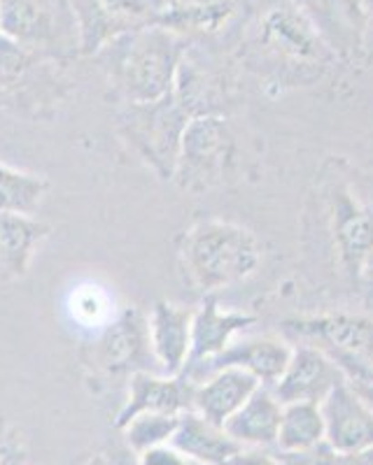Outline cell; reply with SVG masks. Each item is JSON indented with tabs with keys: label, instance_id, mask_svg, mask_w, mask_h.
I'll return each mask as SVG.
<instances>
[{
	"label": "cell",
	"instance_id": "obj_1",
	"mask_svg": "<svg viewBox=\"0 0 373 465\" xmlns=\"http://www.w3.org/2000/svg\"><path fill=\"white\" fill-rule=\"evenodd\" d=\"M185 54V37L152 24L115 37L96 58L119 103H152L176 91Z\"/></svg>",
	"mask_w": 373,
	"mask_h": 465
},
{
	"label": "cell",
	"instance_id": "obj_2",
	"mask_svg": "<svg viewBox=\"0 0 373 465\" xmlns=\"http://www.w3.org/2000/svg\"><path fill=\"white\" fill-rule=\"evenodd\" d=\"M177 259L186 284L201 296H213L250 280L264 252L250 228L224 219H203L180 235Z\"/></svg>",
	"mask_w": 373,
	"mask_h": 465
},
{
	"label": "cell",
	"instance_id": "obj_3",
	"mask_svg": "<svg viewBox=\"0 0 373 465\" xmlns=\"http://www.w3.org/2000/svg\"><path fill=\"white\" fill-rule=\"evenodd\" d=\"M192 122L176 94L152 103H122L117 110V135L161 182H173L182 135Z\"/></svg>",
	"mask_w": 373,
	"mask_h": 465
},
{
	"label": "cell",
	"instance_id": "obj_4",
	"mask_svg": "<svg viewBox=\"0 0 373 465\" xmlns=\"http://www.w3.org/2000/svg\"><path fill=\"white\" fill-rule=\"evenodd\" d=\"M236 165V135L222 114L194 116L182 135L173 182L186 193L222 186Z\"/></svg>",
	"mask_w": 373,
	"mask_h": 465
},
{
	"label": "cell",
	"instance_id": "obj_5",
	"mask_svg": "<svg viewBox=\"0 0 373 465\" xmlns=\"http://www.w3.org/2000/svg\"><path fill=\"white\" fill-rule=\"evenodd\" d=\"M0 31L49 58L80 54L70 0H0Z\"/></svg>",
	"mask_w": 373,
	"mask_h": 465
},
{
	"label": "cell",
	"instance_id": "obj_6",
	"mask_svg": "<svg viewBox=\"0 0 373 465\" xmlns=\"http://www.w3.org/2000/svg\"><path fill=\"white\" fill-rule=\"evenodd\" d=\"M86 363L103 375L161 372L149 342L147 314L140 307H126L89 347Z\"/></svg>",
	"mask_w": 373,
	"mask_h": 465
},
{
	"label": "cell",
	"instance_id": "obj_7",
	"mask_svg": "<svg viewBox=\"0 0 373 465\" xmlns=\"http://www.w3.org/2000/svg\"><path fill=\"white\" fill-rule=\"evenodd\" d=\"M259 47L285 70L318 73L334 61L318 33L297 5H277L264 15L259 24Z\"/></svg>",
	"mask_w": 373,
	"mask_h": 465
},
{
	"label": "cell",
	"instance_id": "obj_8",
	"mask_svg": "<svg viewBox=\"0 0 373 465\" xmlns=\"http://www.w3.org/2000/svg\"><path fill=\"white\" fill-rule=\"evenodd\" d=\"M168 0H70L82 56H96L124 33L159 24Z\"/></svg>",
	"mask_w": 373,
	"mask_h": 465
},
{
	"label": "cell",
	"instance_id": "obj_9",
	"mask_svg": "<svg viewBox=\"0 0 373 465\" xmlns=\"http://www.w3.org/2000/svg\"><path fill=\"white\" fill-rule=\"evenodd\" d=\"M327 210L338 263L348 277L359 282L373 256V205H367L346 182H331Z\"/></svg>",
	"mask_w": 373,
	"mask_h": 465
},
{
	"label": "cell",
	"instance_id": "obj_10",
	"mask_svg": "<svg viewBox=\"0 0 373 465\" xmlns=\"http://www.w3.org/2000/svg\"><path fill=\"white\" fill-rule=\"evenodd\" d=\"M325 47L341 61H358L368 52L367 0H297Z\"/></svg>",
	"mask_w": 373,
	"mask_h": 465
},
{
	"label": "cell",
	"instance_id": "obj_11",
	"mask_svg": "<svg viewBox=\"0 0 373 465\" xmlns=\"http://www.w3.org/2000/svg\"><path fill=\"white\" fill-rule=\"evenodd\" d=\"M285 333L315 344L329 356H358L373 361V317L352 312L306 314L285 322Z\"/></svg>",
	"mask_w": 373,
	"mask_h": 465
},
{
	"label": "cell",
	"instance_id": "obj_12",
	"mask_svg": "<svg viewBox=\"0 0 373 465\" xmlns=\"http://www.w3.org/2000/svg\"><path fill=\"white\" fill-rule=\"evenodd\" d=\"M294 347L280 335H257V338H243L234 340L229 347L224 349L222 354L215 359L198 363L182 375L192 384H198L213 372L222 371V368H240V371L250 372L252 377L259 380L261 386L273 389L276 381L287 368L289 359H292Z\"/></svg>",
	"mask_w": 373,
	"mask_h": 465
},
{
	"label": "cell",
	"instance_id": "obj_13",
	"mask_svg": "<svg viewBox=\"0 0 373 465\" xmlns=\"http://www.w3.org/2000/svg\"><path fill=\"white\" fill-rule=\"evenodd\" d=\"M346 377L334 359L315 344H297L287 368L273 386L277 401L287 402H318L320 405Z\"/></svg>",
	"mask_w": 373,
	"mask_h": 465
},
{
	"label": "cell",
	"instance_id": "obj_14",
	"mask_svg": "<svg viewBox=\"0 0 373 465\" xmlns=\"http://www.w3.org/2000/svg\"><path fill=\"white\" fill-rule=\"evenodd\" d=\"M194 384L185 375H164V372H136L128 377V396L117 414L115 426L122 429L128 419L145 412L180 414L192 410Z\"/></svg>",
	"mask_w": 373,
	"mask_h": 465
},
{
	"label": "cell",
	"instance_id": "obj_15",
	"mask_svg": "<svg viewBox=\"0 0 373 465\" xmlns=\"http://www.w3.org/2000/svg\"><path fill=\"white\" fill-rule=\"evenodd\" d=\"M325 442L338 454L367 450L373 444V410L343 381L320 402Z\"/></svg>",
	"mask_w": 373,
	"mask_h": 465
},
{
	"label": "cell",
	"instance_id": "obj_16",
	"mask_svg": "<svg viewBox=\"0 0 373 465\" xmlns=\"http://www.w3.org/2000/svg\"><path fill=\"white\" fill-rule=\"evenodd\" d=\"M194 307L156 301L147 312L149 342L164 375H182L192 354Z\"/></svg>",
	"mask_w": 373,
	"mask_h": 465
},
{
	"label": "cell",
	"instance_id": "obj_17",
	"mask_svg": "<svg viewBox=\"0 0 373 465\" xmlns=\"http://www.w3.org/2000/svg\"><path fill=\"white\" fill-rule=\"evenodd\" d=\"M257 322L255 314L240 312V310H224L219 305L217 293L203 296L198 307L194 310L192 322V354L185 371L198 363L215 359L229 347L243 331Z\"/></svg>",
	"mask_w": 373,
	"mask_h": 465
},
{
	"label": "cell",
	"instance_id": "obj_18",
	"mask_svg": "<svg viewBox=\"0 0 373 465\" xmlns=\"http://www.w3.org/2000/svg\"><path fill=\"white\" fill-rule=\"evenodd\" d=\"M259 386V380L250 372L240 368H222L194 384L192 410L210 423L224 426Z\"/></svg>",
	"mask_w": 373,
	"mask_h": 465
},
{
	"label": "cell",
	"instance_id": "obj_19",
	"mask_svg": "<svg viewBox=\"0 0 373 465\" xmlns=\"http://www.w3.org/2000/svg\"><path fill=\"white\" fill-rule=\"evenodd\" d=\"M171 444L198 465H231L246 450L224 430V426L210 423L194 410L180 417Z\"/></svg>",
	"mask_w": 373,
	"mask_h": 465
},
{
	"label": "cell",
	"instance_id": "obj_20",
	"mask_svg": "<svg viewBox=\"0 0 373 465\" xmlns=\"http://www.w3.org/2000/svg\"><path fill=\"white\" fill-rule=\"evenodd\" d=\"M283 417V402L273 389L259 386L240 407L238 412L224 423V430L246 450H268L276 447L277 426Z\"/></svg>",
	"mask_w": 373,
	"mask_h": 465
},
{
	"label": "cell",
	"instance_id": "obj_21",
	"mask_svg": "<svg viewBox=\"0 0 373 465\" xmlns=\"http://www.w3.org/2000/svg\"><path fill=\"white\" fill-rule=\"evenodd\" d=\"M52 226L37 217L0 214V280H22Z\"/></svg>",
	"mask_w": 373,
	"mask_h": 465
},
{
	"label": "cell",
	"instance_id": "obj_22",
	"mask_svg": "<svg viewBox=\"0 0 373 465\" xmlns=\"http://www.w3.org/2000/svg\"><path fill=\"white\" fill-rule=\"evenodd\" d=\"M238 0H168L159 24L168 31L186 35H215L231 22Z\"/></svg>",
	"mask_w": 373,
	"mask_h": 465
},
{
	"label": "cell",
	"instance_id": "obj_23",
	"mask_svg": "<svg viewBox=\"0 0 373 465\" xmlns=\"http://www.w3.org/2000/svg\"><path fill=\"white\" fill-rule=\"evenodd\" d=\"M49 61H56V58L33 52L0 31V89L5 91L7 107L19 105L22 98L33 94L37 70Z\"/></svg>",
	"mask_w": 373,
	"mask_h": 465
},
{
	"label": "cell",
	"instance_id": "obj_24",
	"mask_svg": "<svg viewBox=\"0 0 373 465\" xmlns=\"http://www.w3.org/2000/svg\"><path fill=\"white\" fill-rule=\"evenodd\" d=\"M325 417L318 402H287L277 426L276 450L283 454L308 451L325 442Z\"/></svg>",
	"mask_w": 373,
	"mask_h": 465
},
{
	"label": "cell",
	"instance_id": "obj_25",
	"mask_svg": "<svg viewBox=\"0 0 373 465\" xmlns=\"http://www.w3.org/2000/svg\"><path fill=\"white\" fill-rule=\"evenodd\" d=\"M49 191L43 174L24 173L7 163H0V214L37 217Z\"/></svg>",
	"mask_w": 373,
	"mask_h": 465
},
{
	"label": "cell",
	"instance_id": "obj_26",
	"mask_svg": "<svg viewBox=\"0 0 373 465\" xmlns=\"http://www.w3.org/2000/svg\"><path fill=\"white\" fill-rule=\"evenodd\" d=\"M180 417H176V414L145 412L134 419H128L122 429H119L122 430L124 444L136 456L152 450V447H159V444H168L173 440V435H176Z\"/></svg>",
	"mask_w": 373,
	"mask_h": 465
},
{
	"label": "cell",
	"instance_id": "obj_27",
	"mask_svg": "<svg viewBox=\"0 0 373 465\" xmlns=\"http://www.w3.org/2000/svg\"><path fill=\"white\" fill-rule=\"evenodd\" d=\"M343 371L346 384L373 410V361L358 356H331Z\"/></svg>",
	"mask_w": 373,
	"mask_h": 465
},
{
	"label": "cell",
	"instance_id": "obj_28",
	"mask_svg": "<svg viewBox=\"0 0 373 465\" xmlns=\"http://www.w3.org/2000/svg\"><path fill=\"white\" fill-rule=\"evenodd\" d=\"M26 440L19 430L0 421V465H26Z\"/></svg>",
	"mask_w": 373,
	"mask_h": 465
},
{
	"label": "cell",
	"instance_id": "obj_29",
	"mask_svg": "<svg viewBox=\"0 0 373 465\" xmlns=\"http://www.w3.org/2000/svg\"><path fill=\"white\" fill-rule=\"evenodd\" d=\"M283 465H343V454L331 450L329 444L322 442L308 451H297V454H283L277 451Z\"/></svg>",
	"mask_w": 373,
	"mask_h": 465
},
{
	"label": "cell",
	"instance_id": "obj_30",
	"mask_svg": "<svg viewBox=\"0 0 373 465\" xmlns=\"http://www.w3.org/2000/svg\"><path fill=\"white\" fill-rule=\"evenodd\" d=\"M73 465H138V460L134 451L124 444V447H103V450L91 451Z\"/></svg>",
	"mask_w": 373,
	"mask_h": 465
},
{
	"label": "cell",
	"instance_id": "obj_31",
	"mask_svg": "<svg viewBox=\"0 0 373 465\" xmlns=\"http://www.w3.org/2000/svg\"><path fill=\"white\" fill-rule=\"evenodd\" d=\"M136 460H138V465H194V460L186 459L171 442L143 451V454L136 456Z\"/></svg>",
	"mask_w": 373,
	"mask_h": 465
},
{
	"label": "cell",
	"instance_id": "obj_32",
	"mask_svg": "<svg viewBox=\"0 0 373 465\" xmlns=\"http://www.w3.org/2000/svg\"><path fill=\"white\" fill-rule=\"evenodd\" d=\"M231 465H283V460L267 450H243Z\"/></svg>",
	"mask_w": 373,
	"mask_h": 465
},
{
	"label": "cell",
	"instance_id": "obj_33",
	"mask_svg": "<svg viewBox=\"0 0 373 465\" xmlns=\"http://www.w3.org/2000/svg\"><path fill=\"white\" fill-rule=\"evenodd\" d=\"M343 465H373V444L367 450L352 451V454L343 456Z\"/></svg>",
	"mask_w": 373,
	"mask_h": 465
},
{
	"label": "cell",
	"instance_id": "obj_34",
	"mask_svg": "<svg viewBox=\"0 0 373 465\" xmlns=\"http://www.w3.org/2000/svg\"><path fill=\"white\" fill-rule=\"evenodd\" d=\"M359 284L364 286V293H367L368 302H373V256L367 263V268H364L362 277H359Z\"/></svg>",
	"mask_w": 373,
	"mask_h": 465
},
{
	"label": "cell",
	"instance_id": "obj_35",
	"mask_svg": "<svg viewBox=\"0 0 373 465\" xmlns=\"http://www.w3.org/2000/svg\"><path fill=\"white\" fill-rule=\"evenodd\" d=\"M367 10H368V24H371V31H368V49L373 47V0H367Z\"/></svg>",
	"mask_w": 373,
	"mask_h": 465
},
{
	"label": "cell",
	"instance_id": "obj_36",
	"mask_svg": "<svg viewBox=\"0 0 373 465\" xmlns=\"http://www.w3.org/2000/svg\"><path fill=\"white\" fill-rule=\"evenodd\" d=\"M3 107H7V95H5V91L0 89V110H3Z\"/></svg>",
	"mask_w": 373,
	"mask_h": 465
},
{
	"label": "cell",
	"instance_id": "obj_37",
	"mask_svg": "<svg viewBox=\"0 0 373 465\" xmlns=\"http://www.w3.org/2000/svg\"><path fill=\"white\" fill-rule=\"evenodd\" d=\"M194 465H198V463H194Z\"/></svg>",
	"mask_w": 373,
	"mask_h": 465
}]
</instances>
